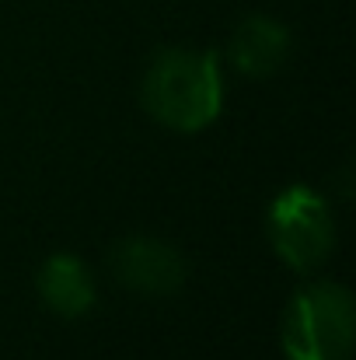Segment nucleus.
<instances>
[{"label": "nucleus", "instance_id": "nucleus-6", "mask_svg": "<svg viewBox=\"0 0 356 360\" xmlns=\"http://www.w3.org/2000/svg\"><path fill=\"white\" fill-rule=\"evenodd\" d=\"M39 297L49 311H56L60 319H81L95 308V276L84 266V259L70 255V252H56L42 262L39 269Z\"/></svg>", "mask_w": 356, "mask_h": 360}, {"label": "nucleus", "instance_id": "nucleus-4", "mask_svg": "<svg viewBox=\"0 0 356 360\" xmlns=\"http://www.w3.org/2000/svg\"><path fill=\"white\" fill-rule=\"evenodd\" d=\"M109 266L126 290H136L147 297H168L189 276L182 252L168 241L150 238V235L119 238L109 252Z\"/></svg>", "mask_w": 356, "mask_h": 360}, {"label": "nucleus", "instance_id": "nucleus-3", "mask_svg": "<svg viewBox=\"0 0 356 360\" xmlns=\"http://www.w3.org/2000/svg\"><path fill=\"white\" fill-rule=\"evenodd\" d=\"M269 241L297 273H311L329 262L336 248V217L329 200L311 186H286L269 203Z\"/></svg>", "mask_w": 356, "mask_h": 360}, {"label": "nucleus", "instance_id": "nucleus-5", "mask_svg": "<svg viewBox=\"0 0 356 360\" xmlns=\"http://www.w3.org/2000/svg\"><path fill=\"white\" fill-rule=\"evenodd\" d=\"M228 56L237 74L244 77H272L290 56V32L265 14H251L235 28L228 42Z\"/></svg>", "mask_w": 356, "mask_h": 360}, {"label": "nucleus", "instance_id": "nucleus-2", "mask_svg": "<svg viewBox=\"0 0 356 360\" xmlns=\"http://www.w3.org/2000/svg\"><path fill=\"white\" fill-rule=\"evenodd\" d=\"M279 340L286 360H350L356 343L353 294L336 280L301 287L283 311Z\"/></svg>", "mask_w": 356, "mask_h": 360}, {"label": "nucleus", "instance_id": "nucleus-1", "mask_svg": "<svg viewBox=\"0 0 356 360\" xmlns=\"http://www.w3.org/2000/svg\"><path fill=\"white\" fill-rule=\"evenodd\" d=\"M150 120L175 133H199L224 109V74L213 53L168 46L154 53L140 84Z\"/></svg>", "mask_w": 356, "mask_h": 360}]
</instances>
